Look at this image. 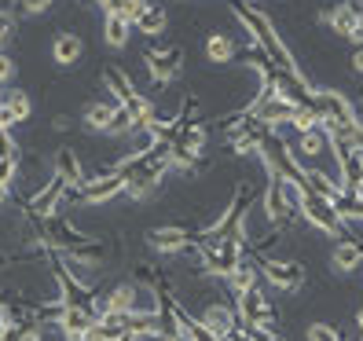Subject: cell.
<instances>
[{
	"label": "cell",
	"mask_w": 363,
	"mask_h": 341,
	"mask_svg": "<svg viewBox=\"0 0 363 341\" xmlns=\"http://www.w3.org/2000/svg\"><path fill=\"white\" fill-rule=\"evenodd\" d=\"M308 341H345V337H341V330L330 327V323H312L308 327Z\"/></svg>",
	"instance_id": "cell-30"
},
{
	"label": "cell",
	"mask_w": 363,
	"mask_h": 341,
	"mask_svg": "<svg viewBox=\"0 0 363 341\" xmlns=\"http://www.w3.org/2000/svg\"><path fill=\"white\" fill-rule=\"evenodd\" d=\"M81 341H111V337H106V330L99 327V319H96V323L89 327V330H84V337Z\"/></svg>",
	"instance_id": "cell-35"
},
{
	"label": "cell",
	"mask_w": 363,
	"mask_h": 341,
	"mask_svg": "<svg viewBox=\"0 0 363 341\" xmlns=\"http://www.w3.org/2000/svg\"><path fill=\"white\" fill-rule=\"evenodd\" d=\"M165 26H169V15H165V8L162 4H151L143 15H140V23H136V30L140 33H147V37H162L165 33Z\"/></svg>",
	"instance_id": "cell-22"
},
{
	"label": "cell",
	"mask_w": 363,
	"mask_h": 341,
	"mask_svg": "<svg viewBox=\"0 0 363 341\" xmlns=\"http://www.w3.org/2000/svg\"><path fill=\"white\" fill-rule=\"evenodd\" d=\"M52 125H55V129H59V133H67V129H70V118H67V114H59V118H55Z\"/></svg>",
	"instance_id": "cell-39"
},
{
	"label": "cell",
	"mask_w": 363,
	"mask_h": 341,
	"mask_svg": "<svg viewBox=\"0 0 363 341\" xmlns=\"http://www.w3.org/2000/svg\"><path fill=\"white\" fill-rule=\"evenodd\" d=\"M0 125H4V129L18 125V121H15V114H11V106H8V99H0Z\"/></svg>",
	"instance_id": "cell-36"
},
{
	"label": "cell",
	"mask_w": 363,
	"mask_h": 341,
	"mask_svg": "<svg viewBox=\"0 0 363 341\" xmlns=\"http://www.w3.org/2000/svg\"><path fill=\"white\" fill-rule=\"evenodd\" d=\"M356 4H359V15H363V0H356Z\"/></svg>",
	"instance_id": "cell-43"
},
{
	"label": "cell",
	"mask_w": 363,
	"mask_h": 341,
	"mask_svg": "<svg viewBox=\"0 0 363 341\" xmlns=\"http://www.w3.org/2000/svg\"><path fill=\"white\" fill-rule=\"evenodd\" d=\"M96 4L103 8V15H111V11H118V0H96Z\"/></svg>",
	"instance_id": "cell-38"
},
{
	"label": "cell",
	"mask_w": 363,
	"mask_h": 341,
	"mask_svg": "<svg viewBox=\"0 0 363 341\" xmlns=\"http://www.w3.org/2000/svg\"><path fill=\"white\" fill-rule=\"evenodd\" d=\"M155 341H180V337H169V334H158Z\"/></svg>",
	"instance_id": "cell-42"
},
{
	"label": "cell",
	"mask_w": 363,
	"mask_h": 341,
	"mask_svg": "<svg viewBox=\"0 0 363 341\" xmlns=\"http://www.w3.org/2000/svg\"><path fill=\"white\" fill-rule=\"evenodd\" d=\"M99 81H103V89H111L114 103H129V99L136 96V84H133V77L125 74L121 67H114V62H106V67L99 70Z\"/></svg>",
	"instance_id": "cell-13"
},
{
	"label": "cell",
	"mask_w": 363,
	"mask_h": 341,
	"mask_svg": "<svg viewBox=\"0 0 363 341\" xmlns=\"http://www.w3.org/2000/svg\"><path fill=\"white\" fill-rule=\"evenodd\" d=\"M147 8H151V0H118V15H125L133 26L140 23V15H143Z\"/></svg>",
	"instance_id": "cell-29"
},
{
	"label": "cell",
	"mask_w": 363,
	"mask_h": 341,
	"mask_svg": "<svg viewBox=\"0 0 363 341\" xmlns=\"http://www.w3.org/2000/svg\"><path fill=\"white\" fill-rule=\"evenodd\" d=\"M81 55H84V40L77 37V33H59L55 40H52V59L59 62V67H77L81 62Z\"/></svg>",
	"instance_id": "cell-15"
},
{
	"label": "cell",
	"mask_w": 363,
	"mask_h": 341,
	"mask_svg": "<svg viewBox=\"0 0 363 341\" xmlns=\"http://www.w3.org/2000/svg\"><path fill=\"white\" fill-rule=\"evenodd\" d=\"M55 4V0H18V8H23L26 15H40V11H48Z\"/></svg>",
	"instance_id": "cell-34"
},
{
	"label": "cell",
	"mask_w": 363,
	"mask_h": 341,
	"mask_svg": "<svg viewBox=\"0 0 363 341\" xmlns=\"http://www.w3.org/2000/svg\"><path fill=\"white\" fill-rule=\"evenodd\" d=\"M199 231H191L184 224H165V228H151L147 231V246L162 257H180V253H199Z\"/></svg>",
	"instance_id": "cell-4"
},
{
	"label": "cell",
	"mask_w": 363,
	"mask_h": 341,
	"mask_svg": "<svg viewBox=\"0 0 363 341\" xmlns=\"http://www.w3.org/2000/svg\"><path fill=\"white\" fill-rule=\"evenodd\" d=\"M133 23L125 15H118V11H111V15H103V40L111 48H125L129 45V37H133Z\"/></svg>",
	"instance_id": "cell-17"
},
{
	"label": "cell",
	"mask_w": 363,
	"mask_h": 341,
	"mask_svg": "<svg viewBox=\"0 0 363 341\" xmlns=\"http://www.w3.org/2000/svg\"><path fill=\"white\" fill-rule=\"evenodd\" d=\"M15 30H18V23L11 18V11H0V45H4V40H11Z\"/></svg>",
	"instance_id": "cell-32"
},
{
	"label": "cell",
	"mask_w": 363,
	"mask_h": 341,
	"mask_svg": "<svg viewBox=\"0 0 363 341\" xmlns=\"http://www.w3.org/2000/svg\"><path fill=\"white\" fill-rule=\"evenodd\" d=\"M15 55H8V52H0V84H8L11 77H15Z\"/></svg>",
	"instance_id": "cell-33"
},
{
	"label": "cell",
	"mask_w": 363,
	"mask_h": 341,
	"mask_svg": "<svg viewBox=\"0 0 363 341\" xmlns=\"http://www.w3.org/2000/svg\"><path fill=\"white\" fill-rule=\"evenodd\" d=\"M312 106L319 111V118H323V129L327 133H337V136H345L359 147V133H356V125H359V106L341 92V89H315L312 92Z\"/></svg>",
	"instance_id": "cell-1"
},
{
	"label": "cell",
	"mask_w": 363,
	"mask_h": 341,
	"mask_svg": "<svg viewBox=\"0 0 363 341\" xmlns=\"http://www.w3.org/2000/svg\"><path fill=\"white\" fill-rule=\"evenodd\" d=\"M202 323L217 334V337H224V334H231L235 327H239L242 319H239V308H231V305H209V308L202 312Z\"/></svg>",
	"instance_id": "cell-14"
},
{
	"label": "cell",
	"mask_w": 363,
	"mask_h": 341,
	"mask_svg": "<svg viewBox=\"0 0 363 341\" xmlns=\"http://www.w3.org/2000/svg\"><path fill=\"white\" fill-rule=\"evenodd\" d=\"M301 217H305L315 231L330 235V239L349 235V224L337 217V206H334V199H327V195H315V191H308L305 202H301Z\"/></svg>",
	"instance_id": "cell-3"
},
{
	"label": "cell",
	"mask_w": 363,
	"mask_h": 341,
	"mask_svg": "<svg viewBox=\"0 0 363 341\" xmlns=\"http://www.w3.org/2000/svg\"><path fill=\"white\" fill-rule=\"evenodd\" d=\"M118 195H125V173L121 169H106L99 177H84L81 187L67 191V206H106L114 202Z\"/></svg>",
	"instance_id": "cell-2"
},
{
	"label": "cell",
	"mask_w": 363,
	"mask_h": 341,
	"mask_svg": "<svg viewBox=\"0 0 363 341\" xmlns=\"http://www.w3.org/2000/svg\"><path fill=\"white\" fill-rule=\"evenodd\" d=\"M261 275H264V283L272 290H279V294H297L305 286V264L301 261H283V257H261Z\"/></svg>",
	"instance_id": "cell-6"
},
{
	"label": "cell",
	"mask_w": 363,
	"mask_h": 341,
	"mask_svg": "<svg viewBox=\"0 0 363 341\" xmlns=\"http://www.w3.org/2000/svg\"><path fill=\"white\" fill-rule=\"evenodd\" d=\"M8 99V106H11V114H15V121L23 125V121H30V114H33V103H30V96L23 92V89H15L11 96H4Z\"/></svg>",
	"instance_id": "cell-28"
},
{
	"label": "cell",
	"mask_w": 363,
	"mask_h": 341,
	"mask_svg": "<svg viewBox=\"0 0 363 341\" xmlns=\"http://www.w3.org/2000/svg\"><path fill=\"white\" fill-rule=\"evenodd\" d=\"M114 114H118V103H103V99H96V103L84 106L81 121H84V129H89V133H106V125H111Z\"/></svg>",
	"instance_id": "cell-20"
},
{
	"label": "cell",
	"mask_w": 363,
	"mask_h": 341,
	"mask_svg": "<svg viewBox=\"0 0 363 341\" xmlns=\"http://www.w3.org/2000/svg\"><path fill=\"white\" fill-rule=\"evenodd\" d=\"M67 191H70V184L62 180V177H48L45 184L37 187V195L26 202V213H33V217H45V220H52L55 213L67 206Z\"/></svg>",
	"instance_id": "cell-7"
},
{
	"label": "cell",
	"mask_w": 363,
	"mask_h": 341,
	"mask_svg": "<svg viewBox=\"0 0 363 341\" xmlns=\"http://www.w3.org/2000/svg\"><path fill=\"white\" fill-rule=\"evenodd\" d=\"M125 106H129V114H133V121H136V133L151 125V118H155V103L147 99L143 92H136V96H133L129 103H125Z\"/></svg>",
	"instance_id": "cell-25"
},
{
	"label": "cell",
	"mask_w": 363,
	"mask_h": 341,
	"mask_svg": "<svg viewBox=\"0 0 363 341\" xmlns=\"http://www.w3.org/2000/svg\"><path fill=\"white\" fill-rule=\"evenodd\" d=\"M330 268L337 275H352L363 268V246L356 239H337L334 242V253H330Z\"/></svg>",
	"instance_id": "cell-12"
},
{
	"label": "cell",
	"mask_w": 363,
	"mask_h": 341,
	"mask_svg": "<svg viewBox=\"0 0 363 341\" xmlns=\"http://www.w3.org/2000/svg\"><path fill=\"white\" fill-rule=\"evenodd\" d=\"M356 327H359V334H363V308L356 312Z\"/></svg>",
	"instance_id": "cell-41"
},
{
	"label": "cell",
	"mask_w": 363,
	"mask_h": 341,
	"mask_svg": "<svg viewBox=\"0 0 363 341\" xmlns=\"http://www.w3.org/2000/svg\"><path fill=\"white\" fill-rule=\"evenodd\" d=\"M129 323H133V315H129V312H114V308H111V312H103V315H99V327L106 330V337H111V341H114L121 330H129Z\"/></svg>",
	"instance_id": "cell-26"
},
{
	"label": "cell",
	"mask_w": 363,
	"mask_h": 341,
	"mask_svg": "<svg viewBox=\"0 0 363 341\" xmlns=\"http://www.w3.org/2000/svg\"><path fill=\"white\" fill-rule=\"evenodd\" d=\"M147 62V74H151L155 84H169V81H177L180 70H184V48L180 45H169V48H151L143 55Z\"/></svg>",
	"instance_id": "cell-9"
},
{
	"label": "cell",
	"mask_w": 363,
	"mask_h": 341,
	"mask_svg": "<svg viewBox=\"0 0 363 341\" xmlns=\"http://www.w3.org/2000/svg\"><path fill=\"white\" fill-rule=\"evenodd\" d=\"M0 158H23V151H18L11 129H4V125H0Z\"/></svg>",
	"instance_id": "cell-31"
},
{
	"label": "cell",
	"mask_w": 363,
	"mask_h": 341,
	"mask_svg": "<svg viewBox=\"0 0 363 341\" xmlns=\"http://www.w3.org/2000/svg\"><path fill=\"white\" fill-rule=\"evenodd\" d=\"M129 133H136V121L129 114V106L118 103V114L111 118V125H106V136H129Z\"/></svg>",
	"instance_id": "cell-27"
},
{
	"label": "cell",
	"mask_w": 363,
	"mask_h": 341,
	"mask_svg": "<svg viewBox=\"0 0 363 341\" xmlns=\"http://www.w3.org/2000/svg\"><path fill=\"white\" fill-rule=\"evenodd\" d=\"M257 275H261V264H257V257L253 253H246V257L235 264V272L228 275V286H231V294H246V290H253L257 286Z\"/></svg>",
	"instance_id": "cell-16"
},
{
	"label": "cell",
	"mask_w": 363,
	"mask_h": 341,
	"mask_svg": "<svg viewBox=\"0 0 363 341\" xmlns=\"http://www.w3.org/2000/svg\"><path fill=\"white\" fill-rule=\"evenodd\" d=\"M106 297H111V308L114 312H129V315H136L140 312V297H143V286L140 283H118L111 294H106Z\"/></svg>",
	"instance_id": "cell-19"
},
{
	"label": "cell",
	"mask_w": 363,
	"mask_h": 341,
	"mask_svg": "<svg viewBox=\"0 0 363 341\" xmlns=\"http://www.w3.org/2000/svg\"><path fill=\"white\" fill-rule=\"evenodd\" d=\"M62 261H70V264H67L70 272H74V268H99V264H106V246L92 235V239L70 246L67 253H62Z\"/></svg>",
	"instance_id": "cell-10"
},
{
	"label": "cell",
	"mask_w": 363,
	"mask_h": 341,
	"mask_svg": "<svg viewBox=\"0 0 363 341\" xmlns=\"http://www.w3.org/2000/svg\"><path fill=\"white\" fill-rule=\"evenodd\" d=\"M52 279H55V290H59V301L70 305V308H89L96 315V294L89 290V283L74 279V272L67 268V261L52 257ZM99 319V315H96Z\"/></svg>",
	"instance_id": "cell-5"
},
{
	"label": "cell",
	"mask_w": 363,
	"mask_h": 341,
	"mask_svg": "<svg viewBox=\"0 0 363 341\" xmlns=\"http://www.w3.org/2000/svg\"><path fill=\"white\" fill-rule=\"evenodd\" d=\"M8 195H11V191H8V187H0V206H8Z\"/></svg>",
	"instance_id": "cell-40"
},
{
	"label": "cell",
	"mask_w": 363,
	"mask_h": 341,
	"mask_svg": "<svg viewBox=\"0 0 363 341\" xmlns=\"http://www.w3.org/2000/svg\"><path fill=\"white\" fill-rule=\"evenodd\" d=\"M319 23H323L327 30H334L341 40H352L356 30H359V23H363V15H359L356 0H337V4L319 11Z\"/></svg>",
	"instance_id": "cell-8"
},
{
	"label": "cell",
	"mask_w": 363,
	"mask_h": 341,
	"mask_svg": "<svg viewBox=\"0 0 363 341\" xmlns=\"http://www.w3.org/2000/svg\"><path fill=\"white\" fill-rule=\"evenodd\" d=\"M323 147H327V133L323 129H312V133H297V147H294V151L301 155V158H315Z\"/></svg>",
	"instance_id": "cell-23"
},
{
	"label": "cell",
	"mask_w": 363,
	"mask_h": 341,
	"mask_svg": "<svg viewBox=\"0 0 363 341\" xmlns=\"http://www.w3.org/2000/svg\"><path fill=\"white\" fill-rule=\"evenodd\" d=\"M290 129L294 133H312V129H323V118H319V111L308 103V106H297L294 118H290Z\"/></svg>",
	"instance_id": "cell-24"
},
{
	"label": "cell",
	"mask_w": 363,
	"mask_h": 341,
	"mask_svg": "<svg viewBox=\"0 0 363 341\" xmlns=\"http://www.w3.org/2000/svg\"><path fill=\"white\" fill-rule=\"evenodd\" d=\"M114 341H147V337H143V334H136V330L129 327V330H121V334H118Z\"/></svg>",
	"instance_id": "cell-37"
},
{
	"label": "cell",
	"mask_w": 363,
	"mask_h": 341,
	"mask_svg": "<svg viewBox=\"0 0 363 341\" xmlns=\"http://www.w3.org/2000/svg\"><path fill=\"white\" fill-rule=\"evenodd\" d=\"M92 323H96V315H92L89 308H70V305H62V312H59V319H55L59 334L67 337V341H81L84 330H89Z\"/></svg>",
	"instance_id": "cell-11"
},
{
	"label": "cell",
	"mask_w": 363,
	"mask_h": 341,
	"mask_svg": "<svg viewBox=\"0 0 363 341\" xmlns=\"http://www.w3.org/2000/svg\"><path fill=\"white\" fill-rule=\"evenodd\" d=\"M235 55H239V48H235V40L228 33H213L206 40V59L217 62V67H224V62H235Z\"/></svg>",
	"instance_id": "cell-21"
},
{
	"label": "cell",
	"mask_w": 363,
	"mask_h": 341,
	"mask_svg": "<svg viewBox=\"0 0 363 341\" xmlns=\"http://www.w3.org/2000/svg\"><path fill=\"white\" fill-rule=\"evenodd\" d=\"M55 177H62L70 187H81L84 184V169H81V162H77V155H74V147H59L55 151V169H52Z\"/></svg>",
	"instance_id": "cell-18"
}]
</instances>
